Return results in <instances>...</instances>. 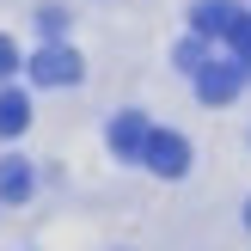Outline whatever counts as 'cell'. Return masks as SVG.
Wrapping results in <instances>:
<instances>
[{
	"label": "cell",
	"mask_w": 251,
	"mask_h": 251,
	"mask_svg": "<svg viewBox=\"0 0 251 251\" xmlns=\"http://www.w3.org/2000/svg\"><path fill=\"white\" fill-rule=\"evenodd\" d=\"M245 221H251V208H245Z\"/></svg>",
	"instance_id": "obj_9"
},
{
	"label": "cell",
	"mask_w": 251,
	"mask_h": 251,
	"mask_svg": "<svg viewBox=\"0 0 251 251\" xmlns=\"http://www.w3.org/2000/svg\"><path fill=\"white\" fill-rule=\"evenodd\" d=\"M147 141H153V129H147L135 110H123V117L110 123V153L117 159H147Z\"/></svg>",
	"instance_id": "obj_5"
},
{
	"label": "cell",
	"mask_w": 251,
	"mask_h": 251,
	"mask_svg": "<svg viewBox=\"0 0 251 251\" xmlns=\"http://www.w3.org/2000/svg\"><path fill=\"white\" fill-rule=\"evenodd\" d=\"M31 166H25V159H0V202H25V196H31Z\"/></svg>",
	"instance_id": "obj_6"
},
{
	"label": "cell",
	"mask_w": 251,
	"mask_h": 251,
	"mask_svg": "<svg viewBox=\"0 0 251 251\" xmlns=\"http://www.w3.org/2000/svg\"><path fill=\"white\" fill-rule=\"evenodd\" d=\"M6 74H19V49H12L6 37H0V80H6Z\"/></svg>",
	"instance_id": "obj_8"
},
{
	"label": "cell",
	"mask_w": 251,
	"mask_h": 251,
	"mask_svg": "<svg viewBox=\"0 0 251 251\" xmlns=\"http://www.w3.org/2000/svg\"><path fill=\"white\" fill-rule=\"evenodd\" d=\"M31 80L37 86H74V80H80V55L61 49V43L37 49V55H31Z\"/></svg>",
	"instance_id": "obj_4"
},
{
	"label": "cell",
	"mask_w": 251,
	"mask_h": 251,
	"mask_svg": "<svg viewBox=\"0 0 251 251\" xmlns=\"http://www.w3.org/2000/svg\"><path fill=\"white\" fill-rule=\"evenodd\" d=\"M147 166L159 172V178H184L190 172V141L172 129H153V141H147Z\"/></svg>",
	"instance_id": "obj_3"
},
{
	"label": "cell",
	"mask_w": 251,
	"mask_h": 251,
	"mask_svg": "<svg viewBox=\"0 0 251 251\" xmlns=\"http://www.w3.org/2000/svg\"><path fill=\"white\" fill-rule=\"evenodd\" d=\"M190 25H196V37H239L245 6H239V0H196Z\"/></svg>",
	"instance_id": "obj_2"
},
{
	"label": "cell",
	"mask_w": 251,
	"mask_h": 251,
	"mask_svg": "<svg viewBox=\"0 0 251 251\" xmlns=\"http://www.w3.org/2000/svg\"><path fill=\"white\" fill-rule=\"evenodd\" d=\"M25 123H31V104H25V92H0V135H19Z\"/></svg>",
	"instance_id": "obj_7"
},
{
	"label": "cell",
	"mask_w": 251,
	"mask_h": 251,
	"mask_svg": "<svg viewBox=\"0 0 251 251\" xmlns=\"http://www.w3.org/2000/svg\"><path fill=\"white\" fill-rule=\"evenodd\" d=\"M245 86V61H208L202 74H196V98L202 104H233Z\"/></svg>",
	"instance_id": "obj_1"
}]
</instances>
